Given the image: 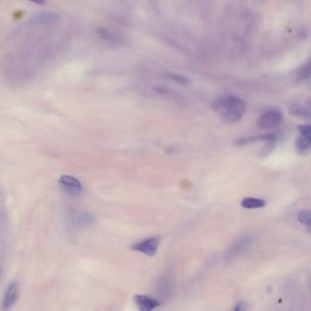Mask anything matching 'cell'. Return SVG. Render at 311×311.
<instances>
[{
    "label": "cell",
    "instance_id": "cell-1",
    "mask_svg": "<svg viewBox=\"0 0 311 311\" xmlns=\"http://www.w3.org/2000/svg\"><path fill=\"white\" fill-rule=\"evenodd\" d=\"M212 108L220 119L227 123H235L246 113V104L243 100L233 95H225L216 99Z\"/></svg>",
    "mask_w": 311,
    "mask_h": 311
},
{
    "label": "cell",
    "instance_id": "cell-12",
    "mask_svg": "<svg viewBox=\"0 0 311 311\" xmlns=\"http://www.w3.org/2000/svg\"><path fill=\"white\" fill-rule=\"evenodd\" d=\"M75 221L79 226L83 227V226H87L89 224H93L94 217L91 213H86V212H78L75 216Z\"/></svg>",
    "mask_w": 311,
    "mask_h": 311
},
{
    "label": "cell",
    "instance_id": "cell-2",
    "mask_svg": "<svg viewBox=\"0 0 311 311\" xmlns=\"http://www.w3.org/2000/svg\"><path fill=\"white\" fill-rule=\"evenodd\" d=\"M282 113L278 109H271L260 115L257 126L263 130H273L279 127L282 120Z\"/></svg>",
    "mask_w": 311,
    "mask_h": 311
},
{
    "label": "cell",
    "instance_id": "cell-5",
    "mask_svg": "<svg viewBox=\"0 0 311 311\" xmlns=\"http://www.w3.org/2000/svg\"><path fill=\"white\" fill-rule=\"evenodd\" d=\"M300 136L296 141L297 151L301 154H308L311 151V125H301L299 127Z\"/></svg>",
    "mask_w": 311,
    "mask_h": 311
},
{
    "label": "cell",
    "instance_id": "cell-13",
    "mask_svg": "<svg viewBox=\"0 0 311 311\" xmlns=\"http://www.w3.org/2000/svg\"><path fill=\"white\" fill-rule=\"evenodd\" d=\"M290 112L295 116L298 117H301V118H304L309 120L311 118V113H310V109L304 108L303 106L299 105V104H294L290 107Z\"/></svg>",
    "mask_w": 311,
    "mask_h": 311
},
{
    "label": "cell",
    "instance_id": "cell-7",
    "mask_svg": "<svg viewBox=\"0 0 311 311\" xmlns=\"http://www.w3.org/2000/svg\"><path fill=\"white\" fill-rule=\"evenodd\" d=\"M18 296H19V285L16 281H14L8 286L7 290L5 291L4 300L2 302V310L4 311H10L12 307L16 304Z\"/></svg>",
    "mask_w": 311,
    "mask_h": 311
},
{
    "label": "cell",
    "instance_id": "cell-18",
    "mask_svg": "<svg viewBox=\"0 0 311 311\" xmlns=\"http://www.w3.org/2000/svg\"><path fill=\"white\" fill-rule=\"evenodd\" d=\"M233 311H246V305L244 302H240L235 306Z\"/></svg>",
    "mask_w": 311,
    "mask_h": 311
},
{
    "label": "cell",
    "instance_id": "cell-4",
    "mask_svg": "<svg viewBox=\"0 0 311 311\" xmlns=\"http://www.w3.org/2000/svg\"><path fill=\"white\" fill-rule=\"evenodd\" d=\"M254 238L251 235H246L239 238L231 246L229 250L226 252L225 257L227 260H233L237 257H239L243 253L247 251L248 248L252 246Z\"/></svg>",
    "mask_w": 311,
    "mask_h": 311
},
{
    "label": "cell",
    "instance_id": "cell-16",
    "mask_svg": "<svg viewBox=\"0 0 311 311\" xmlns=\"http://www.w3.org/2000/svg\"><path fill=\"white\" fill-rule=\"evenodd\" d=\"M170 279H168V278H166V277H164V279L161 281V284H160V287H159L158 290L159 292H163V293H166V291L168 290H171V285H170Z\"/></svg>",
    "mask_w": 311,
    "mask_h": 311
},
{
    "label": "cell",
    "instance_id": "cell-3",
    "mask_svg": "<svg viewBox=\"0 0 311 311\" xmlns=\"http://www.w3.org/2000/svg\"><path fill=\"white\" fill-rule=\"evenodd\" d=\"M160 242H161L160 237H150L132 245L131 249L133 251L142 253L147 257H153L158 250Z\"/></svg>",
    "mask_w": 311,
    "mask_h": 311
},
{
    "label": "cell",
    "instance_id": "cell-10",
    "mask_svg": "<svg viewBox=\"0 0 311 311\" xmlns=\"http://www.w3.org/2000/svg\"><path fill=\"white\" fill-rule=\"evenodd\" d=\"M266 206V201L260 199V198H255V197H246L242 200L241 207L246 208V209H257V208H262Z\"/></svg>",
    "mask_w": 311,
    "mask_h": 311
},
{
    "label": "cell",
    "instance_id": "cell-9",
    "mask_svg": "<svg viewBox=\"0 0 311 311\" xmlns=\"http://www.w3.org/2000/svg\"><path fill=\"white\" fill-rule=\"evenodd\" d=\"M276 140V135L274 133H264L261 135H256V136L247 137L243 138L239 141L236 142L237 145H245L251 142H258V141H268V142H273Z\"/></svg>",
    "mask_w": 311,
    "mask_h": 311
},
{
    "label": "cell",
    "instance_id": "cell-14",
    "mask_svg": "<svg viewBox=\"0 0 311 311\" xmlns=\"http://www.w3.org/2000/svg\"><path fill=\"white\" fill-rule=\"evenodd\" d=\"M298 219L301 224H305L309 228L311 226V212L308 210L301 211L298 214Z\"/></svg>",
    "mask_w": 311,
    "mask_h": 311
},
{
    "label": "cell",
    "instance_id": "cell-15",
    "mask_svg": "<svg viewBox=\"0 0 311 311\" xmlns=\"http://www.w3.org/2000/svg\"><path fill=\"white\" fill-rule=\"evenodd\" d=\"M297 75L301 80H306L310 77V63H307L301 68L300 71H298Z\"/></svg>",
    "mask_w": 311,
    "mask_h": 311
},
{
    "label": "cell",
    "instance_id": "cell-11",
    "mask_svg": "<svg viewBox=\"0 0 311 311\" xmlns=\"http://www.w3.org/2000/svg\"><path fill=\"white\" fill-rule=\"evenodd\" d=\"M59 18V16L52 12H42L38 13L33 16L32 20L37 23H48L57 20Z\"/></svg>",
    "mask_w": 311,
    "mask_h": 311
},
{
    "label": "cell",
    "instance_id": "cell-8",
    "mask_svg": "<svg viewBox=\"0 0 311 311\" xmlns=\"http://www.w3.org/2000/svg\"><path fill=\"white\" fill-rule=\"evenodd\" d=\"M133 302L138 307L139 311H153L161 305L160 301L145 295L133 296Z\"/></svg>",
    "mask_w": 311,
    "mask_h": 311
},
{
    "label": "cell",
    "instance_id": "cell-6",
    "mask_svg": "<svg viewBox=\"0 0 311 311\" xmlns=\"http://www.w3.org/2000/svg\"><path fill=\"white\" fill-rule=\"evenodd\" d=\"M62 189L71 197H79L82 192L81 182L70 175H62L59 180Z\"/></svg>",
    "mask_w": 311,
    "mask_h": 311
},
{
    "label": "cell",
    "instance_id": "cell-17",
    "mask_svg": "<svg viewBox=\"0 0 311 311\" xmlns=\"http://www.w3.org/2000/svg\"><path fill=\"white\" fill-rule=\"evenodd\" d=\"M170 78L175 81V82H179V83H183V84H187L188 83V80L186 78L184 77L179 76V75H175V74H170Z\"/></svg>",
    "mask_w": 311,
    "mask_h": 311
}]
</instances>
